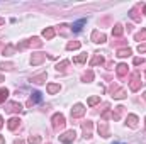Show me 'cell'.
I'll return each instance as SVG.
<instances>
[{
  "label": "cell",
  "instance_id": "cell-1",
  "mask_svg": "<svg viewBox=\"0 0 146 144\" xmlns=\"http://www.w3.org/2000/svg\"><path fill=\"white\" fill-rule=\"evenodd\" d=\"M51 122H53V129H56V131L63 129V127H65V124H66V120H65V115H63V114H60V112L53 115Z\"/></svg>",
  "mask_w": 146,
  "mask_h": 144
},
{
  "label": "cell",
  "instance_id": "cell-2",
  "mask_svg": "<svg viewBox=\"0 0 146 144\" xmlns=\"http://www.w3.org/2000/svg\"><path fill=\"white\" fill-rule=\"evenodd\" d=\"M60 137V143H63V144H70L75 141V137H76V132L75 131H66V132H63L61 136H58Z\"/></svg>",
  "mask_w": 146,
  "mask_h": 144
},
{
  "label": "cell",
  "instance_id": "cell-3",
  "mask_svg": "<svg viewBox=\"0 0 146 144\" xmlns=\"http://www.w3.org/2000/svg\"><path fill=\"white\" fill-rule=\"evenodd\" d=\"M139 76H141V75H139V71H136L134 75H133V78H131V83H129V88H131L133 92H138V90L141 88V83H143V81L139 80Z\"/></svg>",
  "mask_w": 146,
  "mask_h": 144
},
{
  "label": "cell",
  "instance_id": "cell-4",
  "mask_svg": "<svg viewBox=\"0 0 146 144\" xmlns=\"http://www.w3.org/2000/svg\"><path fill=\"white\" fill-rule=\"evenodd\" d=\"M90 39H92L95 44H102V42H106V41H107V36H106L104 32H100V31H94V32H92V36H90Z\"/></svg>",
  "mask_w": 146,
  "mask_h": 144
},
{
  "label": "cell",
  "instance_id": "cell-5",
  "mask_svg": "<svg viewBox=\"0 0 146 144\" xmlns=\"http://www.w3.org/2000/svg\"><path fill=\"white\" fill-rule=\"evenodd\" d=\"M41 100H42V95H41V92H33L26 105H27V107H33V105H36V104H39Z\"/></svg>",
  "mask_w": 146,
  "mask_h": 144
},
{
  "label": "cell",
  "instance_id": "cell-6",
  "mask_svg": "<svg viewBox=\"0 0 146 144\" xmlns=\"http://www.w3.org/2000/svg\"><path fill=\"white\" fill-rule=\"evenodd\" d=\"M5 110H7V112H10V114H19V112H22L24 108H22V105H21L19 102H9Z\"/></svg>",
  "mask_w": 146,
  "mask_h": 144
},
{
  "label": "cell",
  "instance_id": "cell-7",
  "mask_svg": "<svg viewBox=\"0 0 146 144\" xmlns=\"http://www.w3.org/2000/svg\"><path fill=\"white\" fill-rule=\"evenodd\" d=\"M82 129H83L85 139H90V137H92V129H94V124H92L90 120H87V122H82Z\"/></svg>",
  "mask_w": 146,
  "mask_h": 144
},
{
  "label": "cell",
  "instance_id": "cell-8",
  "mask_svg": "<svg viewBox=\"0 0 146 144\" xmlns=\"http://www.w3.org/2000/svg\"><path fill=\"white\" fill-rule=\"evenodd\" d=\"M83 115H85V107L82 104H76L72 108V117L73 119H78V117H83Z\"/></svg>",
  "mask_w": 146,
  "mask_h": 144
},
{
  "label": "cell",
  "instance_id": "cell-9",
  "mask_svg": "<svg viewBox=\"0 0 146 144\" xmlns=\"http://www.w3.org/2000/svg\"><path fill=\"white\" fill-rule=\"evenodd\" d=\"M44 59H46V54H44V53H34V54L31 56V65H33V66H37V65H41Z\"/></svg>",
  "mask_w": 146,
  "mask_h": 144
},
{
  "label": "cell",
  "instance_id": "cell-10",
  "mask_svg": "<svg viewBox=\"0 0 146 144\" xmlns=\"http://www.w3.org/2000/svg\"><path fill=\"white\" fill-rule=\"evenodd\" d=\"M46 78H48V73L42 71V73H39V75H36V76H31V83H36V85L44 83V81H46Z\"/></svg>",
  "mask_w": 146,
  "mask_h": 144
},
{
  "label": "cell",
  "instance_id": "cell-11",
  "mask_svg": "<svg viewBox=\"0 0 146 144\" xmlns=\"http://www.w3.org/2000/svg\"><path fill=\"white\" fill-rule=\"evenodd\" d=\"M85 24H87V19H80V20L73 22L70 29H72V32H80V31H82V27H83Z\"/></svg>",
  "mask_w": 146,
  "mask_h": 144
},
{
  "label": "cell",
  "instance_id": "cell-12",
  "mask_svg": "<svg viewBox=\"0 0 146 144\" xmlns=\"http://www.w3.org/2000/svg\"><path fill=\"white\" fill-rule=\"evenodd\" d=\"M99 134L102 137H109V127H107V122L106 120L99 122Z\"/></svg>",
  "mask_w": 146,
  "mask_h": 144
},
{
  "label": "cell",
  "instance_id": "cell-13",
  "mask_svg": "<svg viewBox=\"0 0 146 144\" xmlns=\"http://www.w3.org/2000/svg\"><path fill=\"white\" fill-rule=\"evenodd\" d=\"M115 71H117V76H119V78H124L129 70H127V65H126V63H121V65H117Z\"/></svg>",
  "mask_w": 146,
  "mask_h": 144
},
{
  "label": "cell",
  "instance_id": "cell-14",
  "mask_svg": "<svg viewBox=\"0 0 146 144\" xmlns=\"http://www.w3.org/2000/svg\"><path fill=\"white\" fill-rule=\"evenodd\" d=\"M46 90H48V93L54 95V93H58V92L61 90V85H60V83H49V85L46 87Z\"/></svg>",
  "mask_w": 146,
  "mask_h": 144
},
{
  "label": "cell",
  "instance_id": "cell-15",
  "mask_svg": "<svg viewBox=\"0 0 146 144\" xmlns=\"http://www.w3.org/2000/svg\"><path fill=\"white\" fill-rule=\"evenodd\" d=\"M19 126H21V119H19V117H12V119L9 120V124H7V127H9L10 131H15Z\"/></svg>",
  "mask_w": 146,
  "mask_h": 144
},
{
  "label": "cell",
  "instance_id": "cell-16",
  "mask_svg": "<svg viewBox=\"0 0 146 144\" xmlns=\"http://www.w3.org/2000/svg\"><path fill=\"white\" fill-rule=\"evenodd\" d=\"M26 42H27V48H29V46H31V48H41V46H42V41H41L39 37H31V39H27Z\"/></svg>",
  "mask_w": 146,
  "mask_h": 144
},
{
  "label": "cell",
  "instance_id": "cell-17",
  "mask_svg": "<svg viewBox=\"0 0 146 144\" xmlns=\"http://www.w3.org/2000/svg\"><path fill=\"white\" fill-rule=\"evenodd\" d=\"M97 65H104V58H102L99 53H95L94 58L90 59V66H97Z\"/></svg>",
  "mask_w": 146,
  "mask_h": 144
},
{
  "label": "cell",
  "instance_id": "cell-18",
  "mask_svg": "<svg viewBox=\"0 0 146 144\" xmlns=\"http://www.w3.org/2000/svg\"><path fill=\"white\" fill-rule=\"evenodd\" d=\"M127 126L129 127H138V115H134V114H129L127 115Z\"/></svg>",
  "mask_w": 146,
  "mask_h": 144
},
{
  "label": "cell",
  "instance_id": "cell-19",
  "mask_svg": "<svg viewBox=\"0 0 146 144\" xmlns=\"http://www.w3.org/2000/svg\"><path fill=\"white\" fill-rule=\"evenodd\" d=\"M54 36H56V31H54L53 27H46V29L42 31V37H44V39H53Z\"/></svg>",
  "mask_w": 146,
  "mask_h": 144
},
{
  "label": "cell",
  "instance_id": "cell-20",
  "mask_svg": "<svg viewBox=\"0 0 146 144\" xmlns=\"http://www.w3.org/2000/svg\"><path fill=\"white\" fill-rule=\"evenodd\" d=\"M131 53H133V51H131L129 48H122V49H117V54H115V56H117V58H127V56H131Z\"/></svg>",
  "mask_w": 146,
  "mask_h": 144
},
{
  "label": "cell",
  "instance_id": "cell-21",
  "mask_svg": "<svg viewBox=\"0 0 146 144\" xmlns=\"http://www.w3.org/2000/svg\"><path fill=\"white\" fill-rule=\"evenodd\" d=\"M112 97H114V98H117V100H122V98H126V90L117 88V90H114V92H112Z\"/></svg>",
  "mask_w": 146,
  "mask_h": 144
},
{
  "label": "cell",
  "instance_id": "cell-22",
  "mask_svg": "<svg viewBox=\"0 0 146 144\" xmlns=\"http://www.w3.org/2000/svg\"><path fill=\"white\" fill-rule=\"evenodd\" d=\"M122 32H124V27H122L121 24H115V26H114V29H112V36L121 37V36H122Z\"/></svg>",
  "mask_w": 146,
  "mask_h": 144
},
{
  "label": "cell",
  "instance_id": "cell-23",
  "mask_svg": "<svg viewBox=\"0 0 146 144\" xmlns=\"http://www.w3.org/2000/svg\"><path fill=\"white\" fill-rule=\"evenodd\" d=\"M82 48V42H78V41H70L68 44H66V49L68 51H72V49H80Z\"/></svg>",
  "mask_w": 146,
  "mask_h": 144
},
{
  "label": "cell",
  "instance_id": "cell-24",
  "mask_svg": "<svg viewBox=\"0 0 146 144\" xmlns=\"http://www.w3.org/2000/svg\"><path fill=\"white\" fill-rule=\"evenodd\" d=\"M68 65H70V61H68V59H63L61 63L56 65V71H65V68H66Z\"/></svg>",
  "mask_w": 146,
  "mask_h": 144
},
{
  "label": "cell",
  "instance_id": "cell-25",
  "mask_svg": "<svg viewBox=\"0 0 146 144\" xmlns=\"http://www.w3.org/2000/svg\"><path fill=\"white\" fill-rule=\"evenodd\" d=\"M122 110H124V107H115V112H112V119H114V120H119Z\"/></svg>",
  "mask_w": 146,
  "mask_h": 144
},
{
  "label": "cell",
  "instance_id": "cell-26",
  "mask_svg": "<svg viewBox=\"0 0 146 144\" xmlns=\"http://www.w3.org/2000/svg\"><path fill=\"white\" fill-rule=\"evenodd\" d=\"M9 97V90L7 88H0V104H3Z\"/></svg>",
  "mask_w": 146,
  "mask_h": 144
},
{
  "label": "cell",
  "instance_id": "cell-27",
  "mask_svg": "<svg viewBox=\"0 0 146 144\" xmlns=\"http://www.w3.org/2000/svg\"><path fill=\"white\" fill-rule=\"evenodd\" d=\"M82 80H83V81H92V80H94V71H92V70H88L87 73H83Z\"/></svg>",
  "mask_w": 146,
  "mask_h": 144
},
{
  "label": "cell",
  "instance_id": "cell-28",
  "mask_svg": "<svg viewBox=\"0 0 146 144\" xmlns=\"http://www.w3.org/2000/svg\"><path fill=\"white\" fill-rule=\"evenodd\" d=\"M134 39H136V41H146V29H141V31L134 36Z\"/></svg>",
  "mask_w": 146,
  "mask_h": 144
},
{
  "label": "cell",
  "instance_id": "cell-29",
  "mask_svg": "<svg viewBox=\"0 0 146 144\" xmlns=\"http://www.w3.org/2000/svg\"><path fill=\"white\" fill-rule=\"evenodd\" d=\"M87 61V54H80V56H76L75 59H73V63H76V65H82V63H85Z\"/></svg>",
  "mask_w": 146,
  "mask_h": 144
},
{
  "label": "cell",
  "instance_id": "cell-30",
  "mask_svg": "<svg viewBox=\"0 0 146 144\" xmlns=\"http://www.w3.org/2000/svg\"><path fill=\"white\" fill-rule=\"evenodd\" d=\"M99 102H100V97H99V95H95V97H90V98H88V105H90V107H92V105H95V104H99Z\"/></svg>",
  "mask_w": 146,
  "mask_h": 144
},
{
  "label": "cell",
  "instance_id": "cell-31",
  "mask_svg": "<svg viewBox=\"0 0 146 144\" xmlns=\"http://www.w3.org/2000/svg\"><path fill=\"white\" fill-rule=\"evenodd\" d=\"M129 15H131V19H133V20H136V22H139V20H141V17L136 14V9H133V10L129 12Z\"/></svg>",
  "mask_w": 146,
  "mask_h": 144
},
{
  "label": "cell",
  "instance_id": "cell-32",
  "mask_svg": "<svg viewBox=\"0 0 146 144\" xmlns=\"http://www.w3.org/2000/svg\"><path fill=\"white\" fill-rule=\"evenodd\" d=\"M41 143V136H31L29 137V144H39Z\"/></svg>",
  "mask_w": 146,
  "mask_h": 144
},
{
  "label": "cell",
  "instance_id": "cell-33",
  "mask_svg": "<svg viewBox=\"0 0 146 144\" xmlns=\"http://www.w3.org/2000/svg\"><path fill=\"white\" fill-rule=\"evenodd\" d=\"M14 49H15L14 46H7V48L3 49V56H10V54L14 53Z\"/></svg>",
  "mask_w": 146,
  "mask_h": 144
},
{
  "label": "cell",
  "instance_id": "cell-34",
  "mask_svg": "<svg viewBox=\"0 0 146 144\" xmlns=\"http://www.w3.org/2000/svg\"><path fill=\"white\" fill-rule=\"evenodd\" d=\"M112 117V112H110L109 108L106 110V112H102V120H107V119H110Z\"/></svg>",
  "mask_w": 146,
  "mask_h": 144
},
{
  "label": "cell",
  "instance_id": "cell-35",
  "mask_svg": "<svg viewBox=\"0 0 146 144\" xmlns=\"http://www.w3.org/2000/svg\"><path fill=\"white\" fill-rule=\"evenodd\" d=\"M12 68H14L12 63H2L0 65V70H12Z\"/></svg>",
  "mask_w": 146,
  "mask_h": 144
},
{
  "label": "cell",
  "instance_id": "cell-36",
  "mask_svg": "<svg viewBox=\"0 0 146 144\" xmlns=\"http://www.w3.org/2000/svg\"><path fill=\"white\" fill-rule=\"evenodd\" d=\"M133 63L138 66V65H143V63H145V59H143V58H134V59H133Z\"/></svg>",
  "mask_w": 146,
  "mask_h": 144
},
{
  "label": "cell",
  "instance_id": "cell-37",
  "mask_svg": "<svg viewBox=\"0 0 146 144\" xmlns=\"http://www.w3.org/2000/svg\"><path fill=\"white\" fill-rule=\"evenodd\" d=\"M138 51H139L141 54H143V53H146V44H139V46H138Z\"/></svg>",
  "mask_w": 146,
  "mask_h": 144
},
{
  "label": "cell",
  "instance_id": "cell-38",
  "mask_svg": "<svg viewBox=\"0 0 146 144\" xmlns=\"http://www.w3.org/2000/svg\"><path fill=\"white\" fill-rule=\"evenodd\" d=\"M3 127V119H2V115H0V129Z\"/></svg>",
  "mask_w": 146,
  "mask_h": 144
},
{
  "label": "cell",
  "instance_id": "cell-39",
  "mask_svg": "<svg viewBox=\"0 0 146 144\" xmlns=\"http://www.w3.org/2000/svg\"><path fill=\"white\" fill-rule=\"evenodd\" d=\"M0 144H5V139H3L2 136H0Z\"/></svg>",
  "mask_w": 146,
  "mask_h": 144
},
{
  "label": "cell",
  "instance_id": "cell-40",
  "mask_svg": "<svg viewBox=\"0 0 146 144\" xmlns=\"http://www.w3.org/2000/svg\"><path fill=\"white\" fill-rule=\"evenodd\" d=\"M14 144H24V141H15Z\"/></svg>",
  "mask_w": 146,
  "mask_h": 144
},
{
  "label": "cell",
  "instance_id": "cell-41",
  "mask_svg": "<svg viewBox=\"0 0 146 144\" xmlns=\"http://www.w3.org/2000/svg\"><path fill=\"white\" fill-rule=\"evenodd\" d=\"M3 22H5V20H3V19L0 17V26H3Z\"/></svg>",
  "mask_w": 146,
  "mask_h": 144
},
{
  "label": "cell",
  "instance_id": "cell-42",
  "mask_svg": "<svg viewBox=\"0 0 146 144\" xmlns=\"http://www.w3.org/2000/svg\"><path fill=\"white\" fill-rule=\"evenodd\" d=\"M143 14H145V15H146V5H145V7H143Z\"/></svg>",
  "mask_w": 146,
  "mask_h": 144
},
{
  "label": "cell",
  "instance_id": "cell-43",
  "mask_svg": "<svg viewBox=\"0 0 146 144\" xmlns=\"http://www.w3.org/2000/svg\"><path fill=\"white\" fill-rule=\"evenodd\" d=\"M0 81H3V75H0Z\"/></svg>",
  "mask_w": 146,
  "mask_h": 144
},
{
  "label": "cell",
  "instance_id": "cell-44",
  "mask_svg": "<svg viewBox=\"0 0 146 144\" xmlns=\"http://www.w3.org/2000/svg\"><path fill=\"white\" fill-rule=\"evenodd\" d=\"M143 97H145V100H146V92H145V95H143Z\"/></svg>",
  "mask_w": 146,
  "mask_h": 144
},
{
  "label": "cell",
  "instance_id": "cell-45",
  "mask_svg": "<svg viewBox=\"0 0 146 144\" xmlns=\"http://www.w3.org/2000/svg\"><path fill=\"white\" fill-rule=\"evenodd\" d=\"M114 144H124V143H114Z\"/></svg>",
  "mask_w": 146,
  "mask_h": 144
},
{
  "label": "cell",
  "instance_id": "cell-46",
  "mask_svg": "<svg viewBox=\"0 0 146 144\" xmlns=\"http://www.w3.org/2000/svg\"><path fill=\"white\" fill-rule=\"evenodd\" d=\"M145 127H146V119H145Z\"/></svg>",
  "mask_w": 146,
  "mask_h": 144
},
{
  "label": "cell",
  "instance_id": "cell-47",
  "mask_svg": "<svg viewBox=\"0 0 146 144\" xmlns=\"http://www.w3.org/2000/svg\"><path fill=\"white\" fill-rule=\"evenodd\" d=\"M46 144H51V143H46Z\"/></svg>",
  "mask_w": 146,
  "mask_h": 144
},
{
  "label": "cell",
  "instance_id": "cell-48",
  "mask_svg": "<svg viewBox=\"0 0 146 144\" xmlns=\"http://www.w3.org/2000/svg\"><path fill=\"white\" fill-rule=\"evenodd\" d=\"M145 76H146V73H145Z\"/></svg>",
  "mask_w": 146,
  "mask_h": 144
}]
</instances>
